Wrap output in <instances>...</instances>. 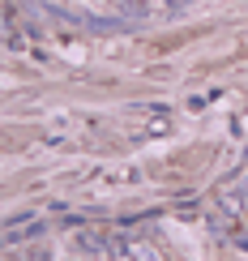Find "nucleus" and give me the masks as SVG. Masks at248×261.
Segmentation results:
<instances>
[{"label": "nucleus", "mask_w": 248, "mask_h": 261, "mask_svg": "<svg viewBox=\"0 0 248 261\" xmlns=\"http://www.w3.org/2000/svg\"><path fill=\"white\" fill-rule=\"evenodd\" d=\"M235 244H240V248H248V231H235Z\"/></svg>", "instance_id": "f257e3e1"}, {"label": "nucleus", "mask_w": 248, "mask_h": 261, "mask_svg": "<svg viewBox=\"0 0 248 261\" xmlns=\"http://www.w3.org/2000/svg\"><path fill=\"white\" fill-rule=\"evenodd\" d=\"M30 261H51V257H43V253H35V257H30Z\"/></svg>", "instance_id": "f03ea898"}]
</instances>
